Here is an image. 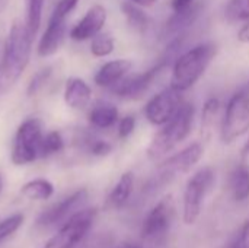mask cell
<instances>
[{"mask_svg":"<svg viewBox=\"0 0 249 248\" xmlns=\"http://www.w3.org/2000/svg\"><path fill=\"white\" fill-rule=\"evenodd\" d=\"M196 108L191 102H182L177 114L162 126V130L153 137L147 148V158L150 161H159L182 143L193 130Z\"/></svg>","mask_w":249,"mask_h":248,"instance_id":"cell-3","label":"cell"},{"mask_svg":"<svg viewBox=\"0 0 249 248\" xmlns=\"http://www.w3.org/2000/svg\"><path fill=\"white\" fill-rule=\"evenodd\" d=\"M219 110H220V101L217 98L213 96L204 102L203 113H201V126H203L204 132H210L213 129L214 121L219 114Z\"/></svg>","mask_w":249,"mask_h":248,"instance_id":"cell-27","label":"cell"},{"mask_svg":"<svg viewBox=\"0 0 249 248\" xmlns=\"http://www.w3.org/2000/svg\"><path fill=\"white\" fill-rule=\"evenodd\" d=\"M64 148V140L58 132H50L41 139L39 145V158H47L54 153H58Z\"/></svg>","mask_w":249,"mask_h":248,"instance_id":"cell-24","label":"cell"},{"mask_svg":"<svg viewBox=\"0 0 249 248\" xmlns=\"http://www.w3.org/2000/svg\"><path fill=\"white\" fill-rule=\"evenodd\" d=\"M214 171L210 167H204L188 180L182 197V221L185 225H194L198 221L204 200L214 184Z\"/></svg>","mask_w":249,"mask_h":248,"instance_id":"cell-5","label":"cell"},{"mask_svg":"<svg viewBox=\"0 0 249 248\" xmlns=\"http://www.w3.org/2000/svg\"><path fill=\"white\" fill-rule=\"evenodd\" d=\"M238 39L241 42H245V44H249V19L245 20L242 23V26L239 28L238 31Z\"/></svg>","mask_w":249,"mask_h":248,"instance_id":"cell-35","label":"cell"},{"mask_svg":"<svg viewBox=\"0 0 249 248\" xmlns=\"http://www.w3.org/2000/svg\"><path fill=\"white\" fill-rule=\"evenodd\" d=\"M203 153H204V148H203L201 143L194 142V143L188 145L185 149H182L181 152L169 156L168 159H165L159 165V168H158V171H159L158 180L162 181V183H166V181L175 178L179 174L190 172L200 162V159L203 158Z\"/></svg>","mask_w":249,"mask_h":248,"instance_id":"cell-11","label":"cell"},{"mask_svg":"<svg viewBox=\"0 0 249 248\" xmlns=\"http://www.w3.org/2000/svg\"><path fill=\"white\" fill-rule=\"evenodd\" d=\"M86 200H88V190L80 189V190L71 193L69 197L63 199L61 202L45 209L38 216L36 224L39 227H44V228H50V227H55L58 224H63L71 215H74L77 210H80L82 206L86 203Z\"/></svg>","mask_w":249,"mask_h":248,"instance_id":"cell-12","label":"cell"},{"mask_svg":"<svg viewBox=\"0 0 249 248\" xmlns=\"http://www.w3.org/2000/svg\"><path fill=\"white\" fill-rule=\"evenodd\" d=\"M131 67H133V63H131V60H127V58H118V60L108 61L104 66H101V69L96 72L95 83L101 88L111 89L112 86H115L120 80H123L128 75Z\"/></svg>","mask_w":249,"mask_h":248,"instance_id":"cell-15","label":"cell"},{"mask_svg":"<svg viewBox=\"0 0 249 248\" xmlns=\"http://www.w3.org/2000/svg\"><path fill=\"white\" fill-rule=\"evenodd\" d=\"M228 248H242V247H241V246H239V244H238V243H236V241L233 240V241H232V243L229 244V247H228Z\"/></svg>","mask_w":249,"mask_h":248,"instance_id":"cell-40","label":"cell"},{"mask_svg":"<svg viewBox=\"0 0 249 248\" xmlns=\"http://www.w3.org/2000/svg\"><path fill=\"white\" fill-rule=\"evenodd\" d=\"M201 7H203V3L198 0L193 7H190L185 12H178V13L174 12V15L168 19V22L163 28V34H162L163 38L174 39L177 37L185 35L188 28H191L196 23V20L198 19Z\"/></svg>","mask_w":249,"mask_h":248,"instance_id":"cell-14","label":"cell"},{"mask_svg":"<svg viewBox=\"0 0 249 248\" xmlns=\"http://www.w3.org/2000/svg\"><path fill=\"white\" fill-rule=\"evenodd\" d=\"M121 10L128 22V25L139 34H147L152 28L150 16L142 9V6L133 3L131 0L121 3Z\"/></svg>","mask_w":249,"mask_h":248,"instance_id":"cell-18","label":"cell"},{"mask_svg":"<svg viewBox=\"0 0 249 248\" xmlns=\"http://www.w3.org/2000/svg\"><path fill=\"white\" fill-rule=\"evenodd\" d=\"M235 241L242 248H249V219L244 224V227L241 228V232L235 238Z\"/></svg>","mask_w":249,"mask_h":248,"instance_id":"cell-34","label":"cell"},{"mask_svg":"<svg viewBox=\"0 0 249 248\" xmlns=\"http://www.w3.org/2000/svg\"><path fill=\"white\" fill-rule=\"evenodd\" d=\"M249 130V82L238 89L226 104L222 120V140L232 143Z\"/></svg>","mask_w":249,"mask_h":248,"instance_id":"cell-4","label":"cell"},{"mask_svg":"<svg viewBox=\"0 0 249 248\" xmlns=\"http://www.w3.org/2000/svg\"><path fill=\"white\" fill-rule=\"evenodd\" d=\"M28 15H26V25L32 37L38 32L42 18V6L44 0H26Z\"/></svg>","mask_w":249,"mask_h":248,"instance_id":"cell-26","label":"cell"},{"mask_svg":"<svg viewBox=\"0 0 249 248\" xmlns=\"http://www.w3.org/2000/svg\"><path fill=\"white\" fill-rule=\"evenodd\" d=\"M118 121V108L111 104L101 101L89 113V123L96 129H109Z\"/></svg>","mask_w":249,"mask_h":248,"instance_id":"cell-19","label":"cell"},{"mask_svg":"<svg viewBox=\"0 0 249 248\" xmlns=\"http://www.w3.org/2000/svg\"><path fill=\"white\" fill-rule=\"evenodd\" d=\"M80 0H58L57 4L54 6V10L51 13V18L50 19H66L67 15L77 6Z\"/></svg>","mask_w":249,"mask_h":248,"instance_id":"cell-30","label":"cell"},{"mask_svg":"<svg viewBox=\"0 0 249 248\" xmlns=\"http://www.w3.org/2000/svg\"><path fill=\"white\" fill-rule=\"evenodd\" d=\"M20 193L23 197L29 200H48L54 194V186L44 178H36L28 181L22 189Z\"/></svg>","mask_w":249,"mask_h":248,"instance_id":"cell-22","label":"cell"},{"mask_svg":"<svg viewBox=\"0 0 249 248\" xmlns=\"http://www.w3.org/2000/svg\"><path fill=\"white\" fill-rule=\"evenodd\" d=\"M225 16L229 23H244L249 19V0H229Z\"/></svg>","mask_w":249,"mask_h":248,"instance_id":"cell-23","label":"cell"},{"mask_svg":"<svg viewBox=\"0 0 249 248\" xmlns=\"http://www.w3.org/2000/svg\"><path fill=\"white\" fill-rule=\"evenodd\" d=\"M231 191L236 202H245L249 199V168L247 165H238L231 175Z\"/></svg>","mask_w":249,"mask_h":248,"instance_id":"cell-21","label":"cell"},{"mask_svg":"<svg viewBox=\"0 0 249 248\" xmlns=\"http://www.w3.org/2000/svg\"><path fill=\"white\" fill-rule=\"evenodd\" d=\"M96 218V209L86 208L71 215L42 248H76L88 235Z\"/></svg>","mask_w":249,"mask_h":248,"instance_id":"cell-6","label":"cell"},{"mask_svg":"<svg viewBox=\"0 0 249 248\" xmlns=\"http://www.w3.org/2000/svg\"><path fill=\"white\" fill-rule=\"evenodd\" d=\"M133 3H136V4H139V6H152V4H155L158 0H131Z\"/></svg>","mask_w":249,"mask_h":248,"instance_id":"cell-37","label":"cell"},{"mask_svg":"<svg viewBox=\"0 0 249 248\" xmlns=\"http://www.w3.org/2000/svg\"><path fill=\"white\" fill-rule=\"evenodd\" d=\"M175 219V202L171 194L160 199L147 213L142 227V238L150 244L162 243Z\"/></svg>","mask_w":249,"mask_h":248,"instance_id":"cell-7","label":"cell"},{"mask_svg":"<svg viewBox=\"0 0 249 248\" xmlns=\"http://www.w3.org/2000/svg\"><path fill=\"white\" fill-rule=\"evenodd\" d=\"M50 75H51V67H44V69L38 70V72L32 76V79L29 80V83H28V89H26L28 96L35 95V94L45 85V82H47V79L50 77Z\"/></svg>","mask_w":249,"mask_h":248,"instance_id":"cell-29","label":"cell"},{"mask_svg":"<svg viewBox=\"0 0 249 248\" xmlns=\"http://www.w3.org/2000/svg\"><path fill=\"white\" fill-rule=\"evenodd\" d=\"M136 129V117L134 115H125L120 120L118 124V136L121 139H127Z\"/></svg>","mask_w":249,"mask_h":248,"instance_id":"cell-31","label":"cell"},{"mask_svg":"<svg viewBox=\"0 0 249 248\" xmlns=\"http://www.w3.org/2000/svg\"><path fill=\"white\" fill-rule=\"evenodd\" d=\"M216 53L217 47L214 44L203 42L177 57L172 66L171 86L179 92L193 88L204 75Z\"/></svg>","mask_w":249,"mask_h":248,"instance_id":"cell-1","label":"cell"},{"mask_svg":"<svg viewBox=\"0 0 249 248\" xmlns=\"http://www.w3.org/2000/svg\"><path fill=\"white\" fill-rule=\"evenodd\" d=\"M42 139L41 124L35 118L23 121L15 136L12 149V162L15 165H26L39 158V145Z\"/></svg>","mask_w":249,"mask_h":248,"instance_id":"cell-8","label":"cell"},{"mask_svg":"<svg viewBox=\"0 0 249 248\" xmlns=\"http://www.w3.org/2000/svg\"><path fill=\"white\" fill-rule=\"evenodd\" d=\"M6 6H7V0H0V13L6 9Z\"/></svg>","mask_w":249,"mask_h":248,"instance_id":"cell-39","label":"cell"},{"mask_svg":"<svg viewBox=\"0 0 249 248\" xmlns=\"http://www.w3.org/2000/svg\"><path fill=\"white\" fill-rule=\"evenodd\" d=\"M168 66H169V63L165 61L163 58H160L156 66L150 67L149 70H146L143 73L127 75L123 80H120L115 86H112L111 91H112V94H115L117 96L124 98V99H139L147 92V89L152 86L155 79Z\"/></svg>","mask_w":249,"mask_h":248,"instance_id":"cell-10","label":"cell"},{"mask_svg":"<svg viewBox=\"0 0 249 248\" xmlns=\"http://www.w3.org/2000/svg\"><path fill=\"white\" fill-rule=\"evenodd\" d=\"M114 248H142L139 244H134V243H130V241H124L118 246H115Z\"/></svg>","mask_w":249,"mask_h":248,"instance_id":"cell-36","label":"cell"},{"mask_svg":"<svg viewBox=\"0 0 249 248\" xmlns=\"http://www.w3.org/2000/svg\"><path fill=\"white\" fill-rule=\"evenodd\" d=\"M66 32V19H50L45 32L42 34L38 44V54L41 57H48L55 54L60 50V45L64 39Z\"/></svg>","mask_w":249,"mask_h":248,"instance_id":"cell-16","label":"cell"},{"mask_svg":"<svg viewBox=\"0 0 249 248\" xmlns=\"http://www.w3.org/2000/svg\"><path fill=\"white\" fill-rule=\"evenodd\" d=\"M242 158H244V159L249 158V140L245 143V146H244V149H242Z\"/></svg>","mask_w":249,"mask_h":248,"instance_id":"cell-38","label":"cell"},{"mask_svg":"<svg viewBox=\"0 0 249 248\" xmlns=\"http://www.w3.org/2000/svg\"><path fill=\"white\" fill-rule=\"evenodd\" d=\"M0 82H1V75H0Z\"/></svg>","mask_w":249,"mask_h":248,"instance_id":"cell-42","label":"cell"},{"mask_svg":"<svg viewBox=\"0 0 249 248\" xmlns=\"http://www.w3.org/2000/svg\"><path fill=\"white\" fill-rule=\"evenodd\" d=\"M198 0H172L171 1V6H172V10L175 13L178 12H185L188 10L190 7H193Z\"/></svg>","mask_w":249,"mask_h":248,"instance_id":"cell-33","label":"cell"},{"mask_svg":"<svg viewBox=\"0 0 249 248\" xmlns=\"http://www.w3.org/2000/svg\"><path fill=\"white\" fill-rule=\"evenodd\" d=\"M32 38L34 37L29 32L26 23H23L22 20L13 22L6 39L3 64L0 67L3 83L12 85L26 69L31 57Z\"/></svg>","mask_w":249,"mask_h":248,"instance_id":"cell-2","label":"cell"},{"mask_svg":"<svg viewBox=\"0 0 249 248\" xmlns=\"http://www.w3.org/2000/svg\"><path fill=\"white\" fill-rule=\"evenodd\" d=\"M182 92L174 89L172 86L160 91L144 107V115L147 121L153 126H165L182 105Z\"/></svg>","mask_w":249,"mask_h":248,"instance_id":"cell-9","label":"cell"},{"mask_svg":"<svg viewBox=\"0 0 249 248\" xmlns=\"http://www.w3.org/2000/svg\"><path fill=\"white\" fill-rule=\"evenodd\" d=\"M114 48H115V42H114V38L109 34L99 32L92 38L90 53L95 57H107L114 51Z\"/></svg>","mask_w":249,"mask_h":248,"instance_id":"cell-25","label":"cell"},{"mask_svg":"<svg viewBox=\"0 0 249 248\" xmlns=\"http://www.w3.org/2000/svg\"><path fill=\"white\" fill-rule=\"evenodd\" d=\"M92 98L90 86L80 77H70L64 89V102L73 110H83Z\"/></svg>","mask_w":249,"mask_h":248,"instance_id":"cell-17","label":"cell"},{"mask_svg":"<svg viewBox=\"0 0 249 248\" xmlns=\"http://www.w3.org/2000/svg\"><path fill=\"white\" fill-rule=\"evenodd\" d=\"M107 22V10L102 4H93L85 16L70 31V38L74 41H86L99 34Z\"/></svg>","mask_w":249,"mask_h":248,"instance_id":"cell-13","label":"cell"},{"mask_svg":"<svg viewBox=\"0 0 249 248\" xmlns=\"http://www.w3.org/2000/svg\"><path fill=\"white\" fill-rule=\"evenodd\" d=\"M89 151L95 156H107L111 153L112 146L107 140H92V143L89 145Z\"/></svg>","mask_w":249,"mask_h":248,"instance_id":"cell-32","label":"cell"},{"mask_svg":"<svg viewBox=\"0 0 249 248\" xmlns=\"http://www.w3.org/2000/svg\"><path fill=\"white\" fill-rule=\"evenodd\" d=\"M1 189H3V177L0 174V193H1Z\"/></svg>","mask_w":249,"mask_h":248,"instance_id":"cell-41","label":"cell"},{"mask_svg":"<svg viewBox=\"0 0 249 248\" xmlns=\"http://www.w3.org/2000/svg\"><path fill=\"white\" fill-rule=\"evenodd\" d=\"M25 218L22 213H15L3 221H0V244L7 240L10 235H13L23 224Z\"/></svg>","mask_w":249,"mask_h":248,"instance_id":"cell-28","label":"cell"},{"mask_svg":"<svg viewBox=\"0 0 249 248\" xmlns=\"http://www.w3.org/2000/svg\"><path fill=\"white\" fill-rule=\"evenodd\" d=\"M133 189H134V174L131 171H127L120 177L118 183L112 189V191L108 197V203L117 209L123 208L128 202V199L133 193Z\"/></svg>","mask_w":249,"mask_h":248,"instance_id":"cell-20","label":"cell"}]
</instances>
